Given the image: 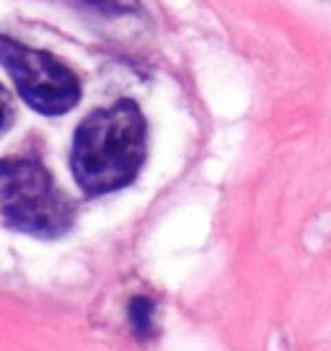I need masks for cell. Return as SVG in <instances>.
<instances>
[{
  "instance_id": "6da1fadb",
  "label": "cell",
  "mask_w": 331,
  "mask_h": 351,
  "mask_svg": "<svg viewBox=\"0 0 331 351\" xmlns=\"http://www.w3.org/2000/svg\"><path fill=\"white\" fill-rule=\"evenodd\" d=\"M145 160V119L135 101H117L80 121L70 165L91 197L124 189Z\"/></svg>"
},
{
  "instance_id": "7a4b0ae2",
  "label": "cell",
  "mask_w": 331,
  "mask_h": 351,
  "mask_svg": "<svg viewBox=\"0 0 331 351\" xmlns=\"http://www.w3.org/2000/svg\"><path fill=\"white\" fill-rule=\"evenodd\" d=\"M73 204L36 160H0V225L60 238L73 225Z\"/></svg>"
},
{
  "instance_id": "3957f363",
  "label": "cell",
  "mask_w": 331,
  "mask_h": 351,
  "mask_svg": "<svg viewBox=\"0 0 331 351\" xmlns=\"http://www.w3.org/2000/svg\"><path fill=\"white\" fill-rule=\"evenodd\" d=\"M0 65L11 73L21 99L45 117L67 114L80 99V83L57 57L0 36Z\"/></svg>"
},
{
  "instance_id": "277c9868",
  "label": "cell",
  "mask_w": 331,
  "mask_h": 351,
  "mask_svg": "<svg viewBox=\"0 0 331 351\" xmlns=\"http://www.w3.org/2000/svg\"><path fill=\"white\" fill-rule=\"evenodd\" d=\"M150 313H153V302L150 300L135 297L133 302H130V318H133V326L140 336L150 333Z\"/></svg>"
},
{
  "instance_id": "5b68a950",
  "label": "cell",
  "mask_w": 331,
  "mask_h": 351,
  "mask_svg": "<svg viewBox=\"0 0 331 351\" xmlns=\"http://www.w3.org/2000/svg\"><path fill=\"white\" fill-rule=\"evenodd\" d=\"M83 3L104 13H133L140 8L137 0H83Z\"/></svg>"
},
{
  "instance_id": "8992f818",
  "label": "cell",
  "mask_w": 331,
  "mask_h": 351,
  "mask_svg": "<svg viewBox=\"0 0 331 351\" xmlns=\"http://www.w3.org/2000/svg\"><path fill=\"white\" fill-rule=\"evenodd\" d=\"M13 121V101L8 96V90L0 86V134L11 127Z\"/></svg>"
}]
</instances>
